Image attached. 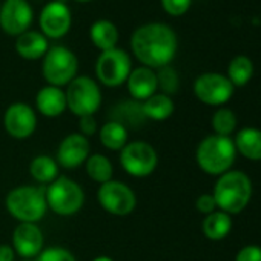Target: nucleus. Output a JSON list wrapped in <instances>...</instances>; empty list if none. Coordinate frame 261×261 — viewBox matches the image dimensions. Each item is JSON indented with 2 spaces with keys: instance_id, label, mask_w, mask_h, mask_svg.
Segmentation results:
<instances>
[{
  "instance_id": "34",
  "label": "nucleus",
  "mask_w": 261,
  "mask_h": 261,
  "mask_svg": "<svg viewBox=\"0 0 261 261\" xmlns=\"http://www.w3.org/2000/svg\"><path fill=\"white\" fill-rule=\"evenodd\" d=\"M198 212L204 214V215H209L212 212L217 211V203L212 197V194H201L198 198H197V203H195Z\"/></svg>"
},
{
  "instance_id": "38",
  "label": "nucleus",
  "mask_w": 261,
  "mask_h": 261,
  "mask_svg": "<svg viewBox=\"0 0 261 261\" xmlns=\"http://www.w3.org/2000/svg\"><path fill=\"white\" fill-rule=\"evenodd\" d=\"M77 2H91V0H77Z\"/></svg>"
},
{
  "instance_id": "36",
  "label": "nucleus",
  "mask_w": 261,
  "mask_h": 261,
  "mask_svg": "<svg viewBox=\"0 0 261 261\" xmlns=\"http://www.w3.org/2000/svg\"><path fill=\"white\" fill-rule=\"evenodd\" d=\"M0 261H14V249L11 246H0Z\"/></svg>"
},
{
  "instance_id": "18",
  "label": "nucleus",
  "mask_w": 261,
  "mask_h": 261,
  "mask_svg": "<svg viewBox=\"0 0 261 261\" xmlns=\"http://www.w3.org/2000/svg\"><path fill=\"white\" fill-rule=\"evenodd\" d=\"M36 106L45 117H59L66 109V95L57 86H45L37 92Z\"/></svg>"
},
{
  "instance_id": "22",
  "label": "nucleus",
  "mask_w": 261,
  "mask_h": 261,
  "mask_svg": "<svg viewBox=\"0 0 261 261\" xmlns=\"http://www.w3.org/2000/svg\"><path fill=\"white\" fill-rule=\"evenodd\" d=\"M232 230V218L223 211H215L203 220V233L212 241L224 240Z\"/></svg>"
},
{
  "instance_id": "4",
  "label": "nucleus",
  "mask_w": 261,
  "mask_h": 261,
  "mask_svg": "<svg viewBox=\"0 0 261 261\" xmlns=\"http://www.w3.org/2000/svg\"><path fill=\"white\" fill-rule=\"evenodd\" d=\"M8 212L20 223H36L46 214L48 204L45 189L19 186L7 195Z\"/></svg>"
},
{
  "instance_id": "17",
  "label": "nucleus",
  "mask_w": 261,
  "mask_h": 261,
  "mask_svg": "<svg viewBox=\"0 0 261 261\" xmlns=\"http://www.w3.org/2000/svg\"><path fill=\"white\" fill-rule=\"evenodd\" d=\"M126 82H127L129 94L137 101L139 100L145 101L146 98L154 95L159 89L157 74L154 72V69L148 66H140V68L133 69Z\"/></svg>"
},
{
  "instance_id": "5",
  "label": "nucleus",
  "mask_w": 261,
  "mask_h": 261,
  "mask_svg": "<svg viewBox=\"0 0 261 261\" xmlns=\"http://www.w3.org/2000/svg\"><path fill=\"white\" fill-rule=\"evenodd\" d=\"M48 207L62 217H69L77 214L85 201V194L82 188L68 177H57L45 189Z\"/></svg>"
},
{
  "instance_id": "12",
  "label": "nucleus",
  "mask_w": 261,
  "mask_h": 261,
  "mask_svg": "<svg viewBox=\"0 0 261 261\" xmlns=\"http://www.w3.org/2000/svg\"><path fill=\"white\" fill-rule=\"evenodd\" d=\"M33 22V8L27 0H7L0 8V27L10 36L27 33Z\"/></svg>"
},
{
  "instance_id": "7",
  "label": "nucleus",
  "mask_w": 261,
  "mask_h": 261,
  "mask_svg": "<svg viewBox=\"0 0 261 261\" xmlns=\"http://www.w3.org/2000/svg\"><path fill=\"white\" fill-rule=\"evenodd\" d=\"M79 60L72 51L65 46H53L45 54L43 75L51 86L69 85L77 74Z\"/></svg>"
},
{
  "instance_id": "30",
  "label": "nucleus",
  "mask_w": 261,
  "mask_h": 261,
  "mask_svg": "<svg viewBox=\"0 0 261 261\" xmlns=\"http://www.w3.org/2000/svg\"><path fill=\"white\" fill-rule=\"evenodd\" d=\"M155 74H157V85L162 89V94L171 95L178 91L180 79H178L177 71L172 66L168 65V66L159 68V72H155Z\"/></svg>"
},
{
  "instance_id": "20",
  "label": "nucleus",
  "mask_w": 261,
  "mask_h": 261,
  "mask_svg": "<svg viewBox=\"0 0 261 261\" xmlns=\"http://www.w3.org/2000/svg\"><path fill=\"white\" fill-rule=\"evenodd\" d=\"M237 152L250 162H261V129L243 127L233 140Z\"/></svg>"
},
{
  "instance_id": "28",
  "label": "nucleus",
  "mask_w": 261,
  "mask_h": 261,
  "mask_svg": "<svg viewBox=\"0 0 261 261\" xmlns=\"http://www.w3.org/2000/svg\"><path fill=\"white\" fill-rule=\"evenodd\" d=\"M85 163H86V172L94 181L103 185V183L112 180L114 169H112V165L108 157H105L101 154H94V155L88 157V160Z\"/></svg>"
},
{
  "instance_id": "9",
  "label": "nucleus",
  "mask_w": 261,
  "mask_h": 261,
  "mask_svg": "<svg viewBox=\"0 0 261 261\" xmlns=\"http://www.w3.org/2000/svg\"><path fill=\"white\" fill-rule=\"evenodd\" d=\"M130 59L127 53L118 48L103 51L95 63V74L98 80L109 88L123 85L130 74Z\"/></svg>"
},
{
  "instance_id": "6",
  "label": "nucleus",
  "mask_w": 261,
  "mask_h": 261,
  "mask_svg": "<svg viewBox=\"0 0 261 261\" xmlns=\"http://www.w3.org/2000/svg\"><path fill=\"white\" fill-rule=\"evenodd\" d=\"M66 95V108L77 115H94L101 103V92L98 85L89 77H75L65 92Z\"/></svg>"
},
{
  "instance_id": "8",
  "label": "nucleus",
  "mask_w": 261,
  "mask_h": 261,
  "mask_svg": "<svg viewBox=\"0 0 261 261\" xmlns=\"http://www.w3.org/2000/svg\"><path fill=\"white\" fill-rule=\"evenodd\" d=\"M120 163L129 175L143 178L155 171L159 155L152 145L146 142H133L121 149Z\"/></svg>"
},
{
  "instance_id": "37",
  "label": "nucleus",
  "mask_w": 261,
  "mask_h": 261,
  "mask_svg": "<svg viewBox=\"0 0 261 261\" xmlns=\"http://www.w3.org/2000/svg\"><path fill=\"white\" fill-rule=\"evenodd\" d=\"M92 261H114V259H112V258H109V256H106V255H100V256L94 258Z\"/></svg>"
},
{
  "instance_id": "27",
  "label": "nucleus",
  "mask_w": 261,
  "mask_h": 261,
  "mask_svg": "<svg viewBox=\"0 0 261 261\" xmlns=\"http://www.w3.org/2000/svg\"><path fill=\"white\" fill-rule=\"evenodd\" d=\"M30 172L33 178L39 183H53L59 177V166L51 157L39 155L31 162Z\"/></svg>"
},
{
  "instance_id": "26",
  "label": "nucleus",
  "mask_w": 261,
  "mask_h": 261,
  "mask_svg": "<svg viewBox=\"0 0 261 261\" xmlns=\"http://www.w3.org/2000/svg\"><path fill=\"white\" fill-rule=\"evenodd\" d=\"M100 142L111 151H121L127 145V129L117 121H108L100 129Z\"/></svg>"
},
{
  "instance_id": "33",
  "label": "nucleus",
  "mask_w": 261,
  "mask_h": 261,
  "mask_svg": "<svg viewBox=\"0 0 261 261\" xmlns=\"http://www.w3.org/2000/svg\"><path fill=\"white\" fill-rule=\"evenodd\" d=\"M235 261H261V246L247 244L241 247L235 256Z\"/></svg>"
},
{
  "instance_id": "32",
  "label": "nucleus",
  "mask_w": 261,
  "mask_h": 261,
  "mask_svg": "<svg viewBox=\"0 0 261 261\" xmlns=\"http://www.w3.org/2000/svg\"><path fill=\"white\" fill-rule=\"evenodd\" d=\"M191 4L192 0H162L163 10L174 17L186 14L188 10L191 8Z\"/></svg>"
},
{
  "instance_id": "24",
  "label": "nucleus",
  "mask_w": 261,
  "mask_h": 261,
  "mask_svg": "<svg viewBox=\"0 0 261 261\" xmlns=\"http://www.w3.org/2000/svg\"><path fill=\"white\" fill-rule=\"evenodd\" d=\"M253 71H255L253 62L247 56L240 54L229 62L226 77L233 85V88H241L250 82V79L253 77Z\"/></svg>"
},
{
  "instance_id": "35",
  "label": "nucleus",
  "mask_w": 261,
  "mask_h": 261,
  "mask_svg": "<svg viewBox=\"0 0 261 261\" xmlns=\"http://www.w3.org/2000/svg\"><path fill=\"white\" fill-rule=\"evenodd\" d=\"M80 118V130L83 137H91L95 134L97 130V121L94 118V115H85V117H79Z\"/></svg>"
},
{
  "instance_id": "3",
  "label": "nucleus",
  "mask_w": 261,
  "mask_h": 261,
  "mask_svg": "<svg viewBox=\"0 0 261 261\" xmlns=\"http://www.w3.org/2000/svg\"><path fill=\"white\" fill-rule=\"evenodd\" d=\"M195 157L203 172L220 177L230 171L237 157V149L230 137L212 134L200 142Z\"/></svg>"
},
{
  "instance_id": "21",
  "label": "nucleus",
  "mask_w": 261,
  "mask_h": 261,
  "mask_svg": "<svg viewBox=\"0 0 261 261\" xmlns=\"http://www.w3.org/2000/svg\"><path fill=\"white\" fill-rule=\"evenodd\" d=\"M16 49L27 60H37L48 53V40L37 31H27L16 40Z\"/></svg>"
},
{
  "instance_id": "31",
  "label": "nucleus",
  "mask_w": 261,
  "mask_h": 261,
  "mask_svg": "<svg viewBox=\"0 0 261 261\" xmlns=\"http://www.w3.org/2000/svg\"><path fill=\"white\" fill-rule=\"evenodd\" d=\"M34 261H75V258L69 250L56 246V247L42 250L39 253V256H36Z\"/></svg>"
},
{
  "instance_id": "11",
  "label": "nucleus",
  "mask_w": 261,
  "mask_h": 261,
  "mask_svg": "<svg viewBox=\"0 0 261 261\" xmlns=\"http://www.w3.org/2000/svg\"><path fill=\"white\" fill-rule=\"evenodd\" d=\"M233 85L220 72H204L197 77L194 83L195 97L209 106H221L233 95Z\"/></svg>"
},
{
  "instance_id": "15",
  "label": "nucleus",
  "mask_w": 261,
  "mask_h": 261,
  "mask_svg": "<svg viewBox=\"0 0 261 261\" xmlns=\"http://www.w3.org/2000/svg\"><path fill=\"white\" fill-rule=\"evenodd\" d=\"M13 249L25 259L39 256L43 249V235L34 223H20L13 232Z\"/></svg>"
},
{
  "instance_id": "10",
  "label": "nucleus",
  "mask_w": 261,
  "mask_h": 261,
  "mask_svg": "<svg viewBox=\"0 0 261 261\" xmlns=\"http://www.w3.org/2000/svg\"><path fill=\"white\" fill-rule=\"evenodd\" d=\"M97 200L106 212L118 217L129 215L137 204L134 191L127 185L117 180H109L103 183L98 188Z\"/></svg>"
},
{
  "instance_id": "25",
  "label": "nucleus",
  "mask_w": 261,
  "mask_h": 261,
  "mask_svg": "<svg viewBox=\"0 0 261 261\" xmlns=\"http://www.w3.org/2000/svg\"><path fill=\"white\" fill-rule=\"evenodd\" d=\"M91 40L98 49L109 51L117 45L118 31L115 25L111 23L109 20H97L91 27Z\"/></svg>"
},
{
  "instance_id": "19",
  "label": "nucleus",
  "mask_w": 261,
  "mask_h": 261,
  "mask_svg": "<svg viewBox=\"0 0 261 261\" xmlns=\"http://www.w3.org/2000/svg\"><path fill=\"white\" fill-rule=\"evenodd\" d=\"M109 117L112 118L111 121H117L121 126L127 127H139L140 124L145 123L146 117L143 114V106L137 100H124L115 105L109 111Z\"/></svg>"
},
{
  "instance_id": "23",
  "label": "nucleus",
  "mask_w": 261,
  "mask_h": 261,
  "mask_svg": "<svg viewBox=\"0 0 261 261\" xmlns=\"http://www.w3.org/2000/svg\"><path fill=\"white\" fill-rule=\"evenodd\" d=\"M143 114L146 118L155 120V121H163L169 118L174 114L175 105L172 98L166 94H154L149 98H146L143 103Z\"/></svg>"
},
{
  "instance_id": "1",
  "label": "nucleus",
  "mask_w": 261,
  "mask_h": 261,
  "mask_svg": "<svg viewBox=\"0 0 261 261\" xmlns=\"http://www.w3.org/2000/svg\"><path fill=\"white\" fill-rule=\"evenodd\" d=\"M134 56L148 68L168 66L178 48L177 34L165 23H148L137 28L130 37Z\"/></svg>"
},
{
  "instance_id": "39",
  "label": "nucleus",
  "mask_w": 261,
  "mask_h": 261,
  "mask_svg": "<svg viewBox=\"0 0 261 261\" xmlns=\"http://www.w3.org/2000/svg\"><path fill=\"white\" fill-rule=\"evenodd\" d=\"M23 261H34V259H23Z\"/></svg>"
},
{
  "instance_id": "16",
  "label": "nucleus",
  "mask_w": 261,
  "mask_h": 261,
  "mask_svg": "<svg viewBox=\"0 0 261 261\" xmlns=\"http://www.w3.org/2000/svg\"><path fill=\"white\" fill-rule=\"evenodd\" d=\"M91 146L82 134H69L62 140L57 149V162L66 169H74L88 160Z\"/></svg>"
},
{
  "instance_id": "29",
  "label": "nucleus",
  "mask_w": 261,
  "mask_h": 261,
  "mask_svg": "<svg viewBox=\"0 0 261 261\" xmlns=\"http://www.w3.org/2000/svg\"><path fill=\"white\" fill-rule=\"evenodd\" d=\"M237 127V115L229 108H220L212 115V129L217 136L229 137Z\"/></svg>"
},
{
  "instance_id": "2",
  "label": "nucleus",
  "mask_w": 261,
  "mask_h": 261,
  "mask_svg": "<svg viewBox=\"0 0 261 261\" xmlns=\"http://www.w3.org/2000/svg\"><path fill=\"white\" fill-rule=\"evenodd\" d=\"M252 192V181L243 171H227L218 177L212 197L220 211L235 215L246 209Z\"/></svg>"
},
{
  "instance_id": "14",
  "label": "nucleus",
  "mask_w": 261,
  "mask_h": 261,
  "mask_svg": "<svg viewBox=\"0 0 261 261\" xmlns=\"http://www.w3.org/2000/svg\"><path fill=\"white\" fill-rule=\"evenodd\" d=\"M40 28L46 37H63L71 28V11L59 0L46 4L40 13Z\"/></svg>"
},
{
  "instance_id": "13",
  "label": "nucleus",
  "mask_w": 261,
  "mask_h": 261,
  "mask_svg": "<svg viewBox=\"0 0 261 261\" xmlns=\"http://www.w3.org/2000/svg\"><path fill=\"white\" fill-rule=\"evenodd\" d=\"M4 124L11 137L23 140L34 134L37 126V117L34 109L27 103H13L5 112Z\"/></svg>"
}]
</instances>
